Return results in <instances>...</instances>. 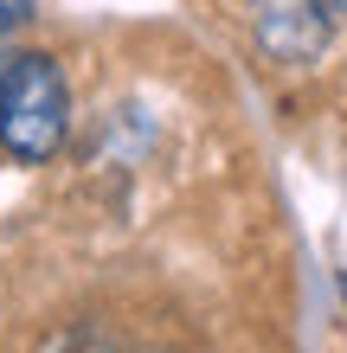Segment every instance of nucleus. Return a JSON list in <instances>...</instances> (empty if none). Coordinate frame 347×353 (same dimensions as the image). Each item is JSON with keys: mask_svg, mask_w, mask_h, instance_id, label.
Segmentation results:
<instances>
[{"mask_svg": "<svg viewBox=\"0 0 347 353\" xmlns=\"http://www.w3.org/2000/svg\"><path fill=\"white\" fill-rule=\"evenodd\" d=\"M71 141V84L52 52H19L0 71V148L26 168L65 154Z\"/></svg>", "mask_w": 347, "mask_h": 353, "instance_id": "1", "label": "nucleus"}, {"mask_svg": "<svg viewBox=\"0 0 347 353\" xmlns=\"http://www.w3.org/2000/svg\"><path fill=\"white\" fill-rule=\"evenodd\" d=\"M84 353H135V347H116V341H90Z\"/></svg>", "mask_w": 347, "mask_h": 353, "instance_id": "4", "label": "nucleus"}, {"mask_svg": "<svg viewBox=\"0 0 347 353\" xmlns=\"http://www.w3.org/2000/svg\"><path fill=\"white\" fill-rule=\"evenodd\" d=\"M328 7H335V26H341V19H347V0H328Z\"/></svg>", "mask_w": 347, "mask_h": 353, "instance_id": "5", "label": "nucleus"}, {"mask_svg": "<svg viewBox=\"0 0 347 353\" xmlns=\"http://www.w3.org/2000/svg\"><path fill=\"white\" fill-rule=\"evenodd\" d=\"M251 32H257L264 58L309 71V65H321V52L335 39V7L328 0H251Z\"/></svg>", "mask_w": 347, "mask_h": 353, "instance_id": "2", "label": "nucleus"}, {"mask_svg": "<svg viewBox=\"0 0 347 353\" xmlns=\"http://www.w3.org/2000/svg\"><path fill=\"white\" fill-rule=\"evenodd\" d=\"M26 19H32V0H0V32L26 26Z\"/></svg>", "mask_w": 347, "mask_h": 353, "instance_id": "3", "label": "nucleus"}]
</instances>
